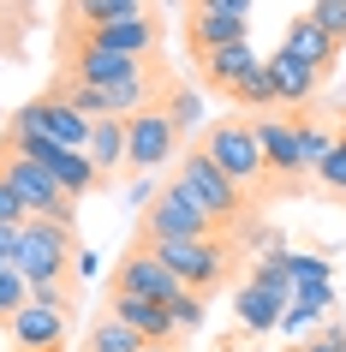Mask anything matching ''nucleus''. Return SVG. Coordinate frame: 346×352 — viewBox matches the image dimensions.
Wrapping results in <instances>:
<instances>
[{
    "label": "nucleus",
    "instance_id": "11",
    "mask_svg": "<svg viewBox=\"0 0 346 352\" xmlns=\"http://www.w3.org/2000/svg\"><path fill=\"white\" fill-rule=\"evenodd\" d=\"M108 316H113V322H126L144 346H180V340H185L180 322H173V311H167V305H155V298L113 293V287H108Z\"/></svg>",
    "mask_w": 346,
    "mask_h": 352
},
{
    "label": "nucleus",
    "instance_id": "18",
    "mask_svg": "<svg viewBox=\"0 0 346 352\" xmlns=\"http://www.w3.org/2000/svg\"><path fill=\"white\" fill-rule=\"evenodd\" d=\"M287 257H292V251H281V245H274V251H263V257L251 263V287L274 293L281 305H292V275H287Z\"/></svg>",
    "mask_w": 346,
    "mask_h": 352
},
{
    "label": "nucleus",
    "instance_id": "9",
    "mask_svg": "<svg viewBox=\"0 0 346 352\" xmlns=\"http://www.w3.org/2000/svg\"><path fill=\"white\" fill-rule=\"evenodd\" d=\"M180 126L167 120V108H144L126 120V167L144 179V173H155V167H167L173 155H180Z\"/></svg>",
    "mask_w": 346,
    "mask_h": 352
},
{
    "label": "nucleus",
    "instance_id": "26",
    "mask_svg": "<svg viewBox=\"0 0 346 352\" xmlns=\"http://www.w3.org/2000/svg\"><path fill=\"white\" fill-rule=\"evenodd\" d=\"M203 305H209V298H203V293H185L180 305H173V322H180V334L203 329Z\"/></svg>",
    "mask_w": 346,
    "mask_h": 352
},
{
    "label": "nucleus",
    "instance_id": "28",
    "mask_svg": "<svg viewBox=\"0 0 346 352\" xmlns=\"http://www.w3.org/2000/svg\"><path fill=\"white\" fill-rule=\"evenodd\" d=\"M19 245H24V227H0V263L19 269Z\"/></svg>",
    "mask_w": 346,
    "mask_h": 352
},
{
    "label": "nucleus",
    "instance_id": "17",
    "mask_svg": "<svg viewBox=\"0 0 346 352\" xmlns=\"http://www.w3.org/2000/svg\"><path fill=\"white\" fill-rule=\"evenodd\" d=\"M84 155H90V167L102 173V179H108L113 167H126V120H96Z\"/></svg>",
    "mask_w": 346,
    "mask_h": 352
},
{
    "label": "nucleus",
    "instance_id": "13",
    "mask_svg": "<svg viewBox=\"0 0 346 352\" xmlns=\"http://www.w3.org/2000/svg\"><path fill=\"white\" fill-rule=\"evenodd\" d=\"M263 72H269V84H274V102H281V113H305L310 102H316V90H323V72H310L305 60H292L287 48L263 54Z\"/></svg>",
    "mask_w": 346,
    "mask_h": 352
},
{
    "label": "nucleus",
    "instance_id": "1",
    "mask_svg": "<svg viewBox=\"0 0 346 352\" xmlns=\"http://www.w3.org/2000/svg\"><path fill=\"white\" fill-rule=\"evenodd\" d=\"M203 155L233 179L251 204H269L274 191H269V162H263V144H257V131H251V113H227V120H209L203 126Z\"/></svg>",
    "mask_w": 346,
    "mask_h": 352
},
{
    "label": "nucleus",
    "instance_id": "30",
    "mask_svg": "<svg viewBox=\"0 0 346 352\" xmlns=\"http://www.w3.org/2000/svg\"><path fill=\"white\" fill-rule=\"evenodd\" d=\"M287 352H305V346H287Z\"/></svg>",
    "mask_w": 346,
    "mask_h": 352
},
{
    "label": "nucleus",
    "instance_id": "31",
    "mask_svg": "<svg viewBox=\"0 0 346 352\" xmlns=\"http://www.w3.org/2000/svg\"><path fill=\"white\" fill-rule=\"evenodd\" d=\"M340 352H346V340H340Z\"/></svg>",
    "mask_w": 346,
    "mask_h": 352
},
{
    "label": "nucleus",
    "instance_id": "3",
    "mask_svg": "<svg viewBox=\"0 0 346 352\" xmlns=\"http://www.w3.org/2000/svg\"><path fill=\"white\" fill-rule=\"evenodd\" d=\"M149 251L180 275L185 293L215 298L221 287L239 275V251H245V245H239L233 233H215V239H180V245H149Z\"/></svg>",
    "mask_w": 346,
    "mask_h": 352
},
{
    "label": "nucleus",
    "instance_id": "8",
    "mask_svg": "<svg viewBox=\"0 0 346 352\" xmlns=\"http://www.w3.org/2000/svg\"><path fill=\"white\" fill-rule=\"evenodd\" d=\"M0 173L12 179V191H19V204H24L30 221H66V227H78V204L54 186V173H48V167L19 162V155H6V149H0Z\"/></svg>",
    "mask_w": 346,
    "mask_h": 352
},
{
    "label": "nucleus",
    "instance_id": "12",
    "mask_svg": "<svg viewBox=\"0 0 346 352\" xmlns=\"http://www.w3.org/2000/svg\"><path fill=\"white\" fill-rule=\"evenodd\" d=\"M191 66H197V84H203V90L233 96L251 72H263V54H257L251 42H233V48H209V54H191Z\"/></svg>",
    "mask_w": 346,
    "mask_h": 352
},
{
    "label": "nucleus",
    "instance_id": "5",
    "mask_svg": "<svg viewBox=\"0 0 346 352\" xmlns=\"http://www.w3.org/2000/svg\"><path fill=\"white\" fill-rule=\"evenodd\" d=\"M215 233H221V227L209 221L173 179H167L162 197L138 215V239H131V245H180V239H215Z\"/></svg>",
    "mask_w": 346,
    "mask_h": 352
},
{
    "label": "nucleus",
    "instance_id": "25",
    "mask_svg": "<svg viewBox=\"0 0 346 352\" xmlns=\"http://www.w3.org/2000/svg\"><path fill=\"white\" fill-rule=\"evenodd\" d=\"M310 19H316L328 36L346 48V0H316V6H310Z\"/></svg>",
    "mask_w": 346,
    "mask_h": 352
},
{
    "label": "nucleus",
    "instance_id": "27",
    "mask_svg": "<svg viewBox=\"0 0 346 352\" xmlns=\"http://www.w3.org/2000/svg\"><path fill=\"white\" fill-rule=\"evenodd\" d=\"M30 215H24V204H19V191H12V179L0 173V227H24Z\"/></svg>",
    "mask_w": 346,
    "mask_h": 352
},
{
    "label": "nucleus",
    "instance_id": "7",
    "mask_svg": "<svg viewBox=\"0 0 346 352\" xmlns=\"http://www.w3.org/2000/svg\"><path fill=\"white\" fill-rule=\"evenodd\" d=\"M90 126H96V120L72 113L66 102H54L48 90H36L30 102H19L12 120H6L12 138H48V144H60V149H90Z\"/></svg>",
    "mask_w": 346,
    "mask_h": 352
},
{
    "label": "nucleus",
    "instance_id": "6",
    "mask_svg": "<svg viewBox=\"0 0 346 352\" xmlns=\"http://www.w3.org/2000/svg\"><path fill=\"white\" fill-rule=\"evenodd\" d=\"M180 19H185L180 30H185V48L191 54L251 42V0H191Z\"/></svg>",
    "mask_w": 346,
    "mask_h": 352
},
{
    "label": "nucleus",
    "instance_id": "2",
    "mask_svg": "<svg viewBox=\"0 0 346 352\" xmlns=\"http://www.w3.org/2000/svg\"><path fill=\"white\" fill-rule=\"evenodd\" d=\"M173 186H180L185 197H191V204H197L203 215L221 227V233H233V239L245 245V215H257V204L233 186V179H227V173H221L215 162H209V155H203V149H185V162H180V173H173Z\"/></svg>",
    "mask_w": 346,
    "mask_h": 352
},
{
    "label": "nucleus",
    "instance_id": "10",
    "mask_svg": "<svg viewBox=\"0 0 346 352\" xmlns=\"http://www.w3.org/2000/svg\"><path fill=\"white\" fill-rule=\"evenodd\" d=\"M108 287H113V293H138V298H155V305H167V311H173V305L185 298L180 275H173V269H167V263L155 257L149 245H131L126 257L113 263V280H108Z\"/></svg>",
    "mask_w": 346,
    "mask_h": 352
},
{
    "label": "nucleus",
    "instance_id": "29",
    "mask_svg": "<svg viewBox=\"0 0 346 352\" xmlns=\"http://www.w3.org/2000/svg\"><path fill=\"white\" fill-rule=\"evenodd\" d=\"M144 352H180V346H144Z\"/></svg>",
    "mask_w": 346,
    "mask_h": 352
},
{
    "label": "nucleus",
    "instance_id": "23",
    "mask_svg": "<svg viewBox=\"0 0 346 352\" xmlns=\"http://www.w3.org/2000/svg\"><path fill=\"white\" fill-rule=\"evenodd\" d=\"M30 305V280L12 269V263H0V329H12V316Z\"/></svg>",
    "mask_w": 346,
    "mask_h": 352
},
{
    "label": "nucleus",
    "instance_id": "14",
    "mask_svg": "<svg viewBox=\"0 0 346 352\" xmlns=\"http://www.w3.org/2000/svg\"><path fill=\"white\" fill-rule=\"evenodd\" d=\"M66 322H72L66 311L30 298V305L12 316V329H6L12 334V352H66Z\"/></svg>",
    "mask_w": 346,
    "mask_h": 352
},
{
    "label": "nucleus",
    "instance_id": "20",
    "mask_svg": "<svg viewBox=\"0 0 346 352\" xmlns=\"http://www.w3.org/2000/svg\"><path fill=\"white\" fill-rule=\"evenodd\" d=\"M310 186L323 191V197H340L346 204V108H340V138H334V149L323 155V167L310 173Z\"/></svg>",
    "mask_w": 346,
    "mask_h": 352
},
{
    "label": "nucleus",
    "instance_id": "24",
    "mask_svg": "<svg viewBox=\"0 0 346 352\" xmlns=\"http://www.w3.org/2000/svg\"><path fill=\"white\" fill-rule=\"evenodd\" d=\"M287 275H292V287H328V263L316 257V251H292Z\"/></svg>",
    "mask_w": 346,
    "mask_h": 352
},
{
    "label": "nucleus",
    "instance_id": "16",
    "mask_svg": "<svg viewBox=\"0 0 346 352\" xmlns=\"http://www.w3.org/2000/svg\"><path fill=\"white\" fill-rule=\"evenodd\" d=\"M233 316H239L245 334H269V329H281L287 305H281L274 293H263V287H251V280H239L233 287Z\"/></svg>",
    "mask_w": 346,
    "mask_h": 352
},
{
    "label": "nucleus",
    "instance_id": "15",
    "mask_svg": "<svg viewBox=\"0 0 346 352\" xmlns=\"http://www.w3.org/2000/svg\"><path fill=\"white\" fill-rule=\"evenodd\" d=\"M281 48H287L292 60H305L310 72H323V78L334 72V66H340V42L328 36V30H323L316 19H310V6L287 19V36H281Z\"/></svg>",
    "mask_w": 346,
    "mask_h": 352
},
{
    "label": "nucleus",
    "instance_id": "22",
    "mask_svg": "<svg viewBox=\"0 0 346 352\" xmlns=\"http://www.w3.org/2000/svg\"><path fill=\"white\" fill-rule=\"evenodd\" d=\"M84 352H144V340L126 329V322H113V316H102L90 329V340H84Z\"/></svg>",
    "mask_w": 346,
    "mask_h": 352
},
{
    "label": "nucleus",
    "instance_id": "21",
    "mask_svg": "<svg viewBox=\"0 0 346 352\" xmlns=\"http://www.w3.org/2000/svg\"><path fill=\"white\" fill-rule=\"evenodd\" d=\"M323 311H334V287H292V305L281 316V329L299 334V322H316Z\"/></svg>",
    "mask_w": 346,
    "mask_h": 352
},
{
    "label": "nucleus",
    "instance_id": "19",
    "mask_svg": "<svg viewBox=\"0 0 346 352\" xmlns=\"http://www.w3.org/2000/svg\"><path fill=\"white\" fill-rule=\"evenodd\" d=\"M162 108H167V120L180 126V138L203 126V90H197V84H185V78H173V90L162 96Z\"/></svg>",
    "mask_w": 346,
    "mask_h": 352
},
{
    "label": "nucleus",
    "instance_id": "4",
    "mask_svg": "<svg viewBox=\"0 0 346 352\" xmlns=\"http://www.w3.org/2000/svg\"><path fill=\"white\" fill-rule=\"evenodd\" d=\"M19 275L30 280V287H48V280H84V275H78V227H66V221H24Z\"/></svg>",
    "mask_w": 346,
    "mask_h": 352
}]
</instances>
